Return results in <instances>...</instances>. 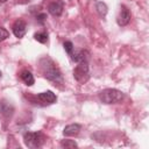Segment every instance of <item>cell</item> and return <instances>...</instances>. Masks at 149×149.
Returning <instances> with one entry per match:
<instances>
[{
	"label": "cell",
	"mask_w": 149,
	"mask_h": 149,
	"mask_svg": "<svg viewBox=\"0 0 149 149\" xmlns=\"http://www.w3.org/2000/svg\"><path fill=\"white\" fill-rule=\"evenodd\" d=\"M125 94L116 88H106L99 93V99L104 104H118L121 102Z\"/></svg>",
	"instance_id": "7a4b0ae2"
},
{
	"label": "cell",
	"mask_w": 149,
	"mask_h": 149,
	"mask_svg": "<svg viewBox=\"0 0 149 149\" xmlns=\"http://www.w3.org/2000/svg\"><path fill=\"white\" fill-rule=\"evenodd\" d=\"M95 8H97V12L99 13V15L100 16H105L106 15V13H107V6L104 3V2H101V1H98L97 2V5H95Z\"/></svg>",
	"instance_id": "7c38bea8"
},
{
	"label": "cell",
	"mask_w": 149,
	"mask_h": 149,
	"mask_svg": "<svg viewBox=\"0 0 149 149\" xmlns=\"http://www.w3.org/2000/svg\"><path fill=\"white\" fill-rule=\"evenodd\" d=\"M0 78H1V71H0Z\"/></svg>",
	"instance_id": "d6986e66"
},
{
	"label": "cell",
	"mask_w": 149,
	"mask_h": 149,
	"mask_svg": "<svg viewBox=\"0 0 149 149\" xmlns=\"http://www.w3.org/2000/svg\"><path fill=\"white\" fill-rule=\"evenodd\" d=\"M8 36H9V33L5 28H0V42H2L3 40H6Z\"/></svg>",
	"instance_id": "2e32d148"
},
{
	"label": "cell",
	"mask_w": 149,
	"mask_h": 149,
	"mask_svg": "<svg viewBox=\"0 0 149 149\" xmlns=\"http://www.w3.org/2000/svg\"><path fill=\"white\" fill-rule=\"evenodd\" d=\"M80 129H81V126L79 123H71L64 128L63 135L64 136H74L80 132Z\"/></svg>",
	"instance_id": "30bf717a"
},
{
	"label": "cell",
	"mask_w": 149,
	"mask_h": 149,
	"mask_svg": "<svg viewBox=\"0 0 149 149\" xmlns=\"http://www.w3.org/2000/svg\"><path fill=\"white\" fill-rule=\"evenodd\" d=\"M12 30H13V34L17 37V38H22L27 31V24L23 20H16L14 23H13V27H12Z\"/></svg>",
	"instance_id": "8992f818"
},
{
	"label": "cell",
	"mask_w": 149,
	"mask_h": 149,
	"mask_svg": "<svg viewBox=\"0 0 149 149\" xmlns=\"http://www.w3.org/2000/svg\"><path fill=\"white\" fill-rule=\"evenodd\" d=\"M63 45H64V50H65L69 55L73 51V44H72V42H70V41H65Z\"/></svg>",
	"instance_id": "9a60e30c"
},
{
	"label": "cell",
	"mask_w": 149,
	"mask_h": 149,
	"mask_svg": "<svg viewBox=\"0 0 149 149\" xmlns=\"http://www.w3.org/2000/svg\"><path fill=\"white\" fill-rule=\"evenodd\" d=\"M73 77L80 84H83V83H85V81L88 80V78H90V71H88V64H87V62L78 63V65L73 70Z\"/></svg>",
	"instance_id": "277c9868"
},
{
	"label": "cell",
	"mask_w": 149,
	"mask_h": 149,
	"mask_svg": "<svg viewBox=\"0 0 149 149\" xmlns=\"http://www.w3.org/2000/svg\"><path fill=\"white\" fill-rule=\"evenodd\" d=\"M23 141L28 148H40L44 143L45 137L41 132H28L24 133Z\"/></svg>",
	"instance_id": "3957f363"
},
{
	"label": "cell",
	"mask_w": 149,
	"mask_h": 149,
	"mask_svg": "<svg viewBox=\"0 0 149 149\" xmlns=\"http://www.w3.org/2000/svg\"><path fill=\"white\" fill-rule=\"evenodd\" d=\"M40 65H41V70H42L43 76L48 80L54 81V83H62L63 81L62 73L51 58H49V57L42 58L40 61Z\"/></svg>",
	"instance_id": "6da1fadb"
},
{
	"label": "cell",
	"mask_w": 149,
	"mask_h": 149,
	"mask_svg": "<svg viewBox=\"0 0 149 149\" xmlns=\"http://www.w3.org/2000/svg\"><path fill=\"white\" fill-rule=\"evenodd\" d=\"M34 38H35L37 42H40V43H47V41H48V34H47L45 31L36 33V34L34 35Z\"/></svg>",
	"instance_id": "4fadbf2b"
},
{
	"label": "cell",
	"mask_w": 149,
	"mask_h": 149,
	"mask_svg": "<svg viewBox=\"0 0 149 149\" xmlns=\"http://www.w3.org/2000/svg\"><path fill=\"white\" fill-rule=\"evenodd\" d=\"M7 0H0V2H6Z\"/></svg>",
	"instance_id": "ac0fdd59"
},
{
	"label": "cell",
	"mask_w": 149,
	"mask_h": 149,
	"mask_svg": "<svg viewBox=\"0 0 149 149\" xmlns=\"http://www.w3.org/2000/svg\"><path fill=\"white\" fill-rule=\"evenodd\" d=\"M61 146L63 148H77L78 147L77 143L74 141H72V140H63L61 142Z\"/></svg>",
	"instance_id": "5bb4252c"
},
{
	"label": "cell",
	"mask_w": 149,
	"mask_h": 149,
	"mask_svg": "<svg viewBox=\"0 0 149 149\" xmlns=\"http://www.w3.org/2000/svg\"><path fill=\"white\" fill-rule=\"evenodd\" d=\"M47 17V15L44 14V13H42V14H40V15H37V20L41 22V23H43V21H44V19Z\"/></svg>",
	"instance_id": "e0dca14e"
},
{
	"label": "cell",
	"mask_w": 149,
	"mask_h": 149,
	"mask_svg": "<svg viewBox=\"0 0 149 149\" xmlns=\"http://www.w3.org/2000/svg\"><path fill=\"white\" fill-rule=\"evenodd\" d=\"M70 56H71L72 61H74L76 63H81V62H87L90 54H88L87 50L80 49V50H77V51H74V52L72 51V52L70 54Z\"/></svg>",
	"instance_id": "ba28073f"
},
{
	"label": "cell",
	"mask_w": 149,
	"mask_h": 149,
	"mask_svg": "<svg viewBox=\"0 0 149 149\" xmlns=\"http://www.w3.org/2000/svg\"><path fill=\"white\" fill-rule=\"evenodd\" d=\"M21 79L23 80V83L27 85V86H31L34 83H35V79H34V76L30 71L28 70H23L21 72Z\"/></svg>",
	"instance_id": "8fae6325"
},
{
	"label": "cell",
	"mask_w": 149,
	"mask_h": 149,
	"mask_svg": "<svg viewBox=\"0 0 149 149\" xmlns=\"http://www.w3.org/2000/svg\"><path fill=\"white\" fill-rule=\"evenodd\" d=\"M37 99L43 104V105H51L54 102H56L57 100V97L54 92L51 91H45V92H42L40 94H37Z\"/></svg>",
	"instance_id": "52a82bcc"
},
{
	"label": "cell",
	"mask_w": 149,
	"mask_h": 149,
	"mask_svg": "<svg viewBox=\"0 0 149 149\" xmlns=\"http://www.w3.org/2000/svg\"><path fill=\"white\" fill-rule=\"evenodd\" d=\"M130 17H132V14L129 12V9L126 7V6H121V9H120V13L116 17V22L120 27H123V26H127L130 21Z\"/></svg>",
	"instance_id": "5b68a950"
},
{
	"label": "cell",
	"mask_w": 149,
	"mask_h": 149,
	"mask_svg": "<svg viewBox=\"0 0 149 149\" xmlns=\"http://www.w3.org/2000/svg\"><path fill=\"white\" fill-rule=\"evenodd\" d=\"M48 10L51 15L54 16H61L62 13H63V1L61 0H57V1H54L51 2L49 6H48Z\"/></svg>",
	"instance_id": "9c48e42d"
}]
</instances>
